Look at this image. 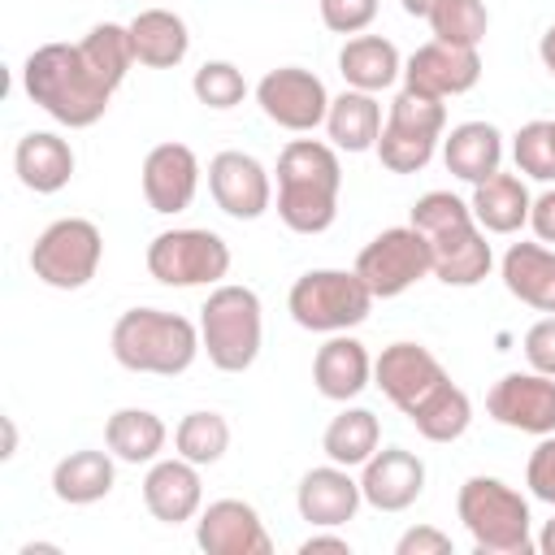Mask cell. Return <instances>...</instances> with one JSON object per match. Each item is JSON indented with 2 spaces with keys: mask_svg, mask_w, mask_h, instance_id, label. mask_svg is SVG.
<instances>
[{
  "mask_svg": "<svg viewBox=\"0 0 555 555\" xmlns=\"http://www.w3.org/2000/svg\"><path fill=\"white\" fill-rule=\"evenodd\" d=\"M22 91L52 121L69 130H87L108 113L113 91L95 78L78 43H39L22 61Z\"/></svg>",
  "mask_w": 555,
  "mask_h": 555,
  "instance_id": "6da1fadb",
  "label": "cell"
},
{
  "mask_svg": "<svg viewBox=\"0 0 555 555\" xmlns=\"http://www.w3.org/2000/svg\"><path fill=\"white\" fill-rule=\"evenodd\" d=\"M343 165L321 139H291L278 152V217L291 234H325L338 217Z\"/></svg>",
  "mask_w": 555,
  "mask_h": 555,
  "instance_id": "7a4b0ae2",
  "label": "cell"
},
{
  "mask_svg": "<svg viewBox=\"0 0 555 555\" xmlns=\"http://www.w3.org/2000/svg\"><path fill=\"white\" fill-rule=\"evenodd\" d=\"M434 256V278L447 286H477L494 269V251L486 243V230L477 225L468 199L455 191H425L412 204V221Z\"/></svg>",
  "mask_w": 555,
  "mask_h": 555,
  "instance_id": "3957f363",
  "label": "cell"
},
{
  "mask_svg": "<svg viewBox=\"0 0 555 555\" xmlns=\"http://www.w3.org/2000/svg\"><path fill=\"white\" fill-rule=\"evenodd\" d=\"M108 347L121 369L152 373V377H178L204 351L199 325L186 321L182 312H165V308H126L113 321Z\"/></svg>",
  "mask_w": 555,
  "mask_h": 555,
  "instance_id": "277c9868",
  "label": "cell"
},
{
  "mask_svg": "<svg viewBox=\"0 0 555 555\" xmlns=\"http://www.w3.org/2000/svg\"><path fill=\"white\" fill-rule=\"evenodd\" d=\"M455 516L468 529L477 555H533L538 551L529 499L499 477H486V473L468 477L455 494Z\"/></svg>",
  "mask_w": 555,
  "mask_h": 555,
  "instance_id": "5b68a950",
  "label": "cell"
},
{
  "mask_svg": "<svg viewBox=\"0 0 555 555\" xmlns=\"http://www.w3.org/2000/svg\"><path fill=\"white\" fill-rule=\"evenodd\" d=\"M199 343L221 373H247L264 343V308L251 286L217 282L199 308Z\"/></svg>",
  "mask_w": 555,
  "mask_h": 555,
  "instance_id": "8992f818",
  "label": "cell"
},
{
  "mask_svg": "<svg viewBox=\"0 0 555 555\" xmlns=\"http://www.w3.org/2000/svg\"><path fill=\"white\" fill-rule=\"evenodd\" d=\"M286 308L299 330L312 334H347L369 321L373 312V291L356 269H308L295 278Z\"/></svg>",
  "mask_w": 555,
  "mask_h": 555,
  "instance_id": "52a82bcc",
  "label": "cell"
},
{
  "mask_svg": "<svg viewBox=\"0 0 555 555\" xmlns=\"http://www.w3.org/2000/svg\"><path fill=\"white\" fill-rule=\"evenodd\" d=\"M442 134H447V104L403 87L386 108L373 152L390 173H421L434 160Z\"/></svg>",
  "mask_w": 555,
  "mask_h": 555,
  "instance_id": "ba28073f",
  "label": "cell"
},
{
  "mask_svg": "<svg viewBox=\"0 0 555 555\" xmlns=\"http://www.w3.org/2000/svg\"><path fill=\"white\" fill-rule=\"evenodd\" d=\"M147 273L160 286H217L230 273V243L204 225H173L147 243Z\"/></svg>",
  "mask_w": 555,
  "mask_h": 555,
  "instance_id": "9c48e42d",
  "label": "cell"
},
{
  "mask_svg": "<svg viewBox=\"0 0 555 555\" xmlns=\"http://www.w3.org/2000/svg\"><path fill=\"white\" fill-rule=\"evenodd\" d=\"M104 260V234L87 217H56L30 247V273L52 291H82Z\"/></svg>",
  "mask_w": 555,
  "mask_h": 555,
  "instance_id": "30bf717a",
  "label": "cell"
},
{
  "mask_svg": "<svg viewBox=\"0 0 555 555\" xmlns=\"http://www.w3.org/2000/svg\"><path fill=\"white\" fill-rule=\"evenodd\" d=\"M356 273L364 278L373 299H399L403 291H412L421 278L434 273V256L416 225H390L360 247Z\"/></svg>",
  "mask_w": 555,
  "mask_h": 555,
  "instance_id": "8fae6325",
  "label": "cell"
},
{
  "mask_svg": "<svg viewBox=\"0 0 555 555\" xmlns=\"http://www.w3.org/2000/svg\"><path fill=\"white\" fill-rule=\"evenodd\" d=\"M330 100H334V95L325 91V82H321L312 69H304V65H278V69H269V74L256 82V104H260V113H264L273 126L291 130V134H308V130L325 126Z\"/></svg>",
  "mask_w": 555,
  "mask_h": 555,
  "instance_id": "7c38bea8",
  "label": "cell"
},
{
  "mask_svg": "<svg viewBox=\"0 0 555 555\" xmlns=\"http://www.w3.org/2000/svg\"><path fill=\"white\" fill-rule=\"evenodd\" d=\"M442 382H451V373L442 369V360L421 347V343H390L382 347V356L373 360V386L403 412L412 416Z\"/></svg>",
  "mask_w": 555,
  "mask_h": 555,
  "instance_id": "4fadbf2b",
  "label": "cell"
},
{
  "mask_svg": "<svg viewBox=\"0 0 555 555\" xmlns=\"http://www.w3.org/2000/svg\"><path fill=\"white\" fill-rule=\"evenodd\" d=\"M208 195L234 221H256L273 204V178L251 152H217L208 160Z\"/></svg>",
  "mask_w": 555,
  "mask_h": 555,
  "instance_id": "5bb4252c",
  "label": "cell"
},
{
  "mask_svg": "<svg viewBox=\"0 0 555 555\" xmlns=\"http://www.w3.org/2000/svg\"><path fill=\"white\" fill-rule=\"evenodd\" d=\"M490 421L516 434H555V377L546 373H503L486 395Z\"/></svg>",
  "mask_w": 555,
  "mask_h": 555,
  "instance_id": "9a60e30c",
  "label": "cell"
},
{
  "mask_svg": "<svg viewBox=\"0 0 555 555\" xmlns=\"http://www.w3.org/2000/svg\"><path fill=\"white\" fill-rule=\"evenodd\" d=\"M195 546L204 555H273V538L247 499H212L199 507Z\"/></svg>",
  "mask_w": 555,
  "mask_h": 555,
  "instance_id": "2e32d148",
  "label": "cell"
},
{
  "mask_svg": "<svg viewBox=\"0 0 555 555\" xmlns=\"http://www.w3.org/2000/svg\"><path fill=\"white\" fill-rule=\"evenodd\" d=\"M481 78V52L477 48H460V43H442L429 39L421 43L408 61H403V87L434 95V100H451L473 91Z\"/></svg>",
  "mask_w": 555,
  "mask_h": 555,
  "instance_id": "e0dca14e",
  "label": "cell"
},
{
  "mask_svg": "<svg viewBox=\"0 0 555 555\" xmlns=\"http://www.w3.org/2000/svg\"><path fill=\"white\" fill-rule=\"evenodd\" d=\"M360 494L377 512H408L425 494V460L408 447H377L360 464Z\"/></svg>",
  "mask_w": 555,
  "mask_h": 555,
  "instance_id": "ac0fdd59",
  "label": "cell"
},
{
  "mask_svg": "<svg viewBox=\"0 0 555 555\" xmlns=\"http://www.w3.org/2000/svg\"><path fill=\"white\" fill-rule=\"evenodd\" d=\"M199 156L186 147V143H156L147 156H143V199L152 212L160 217H173V212H186L195 191H199Z\"/></svg>",
  "mask_w": 555,
  "mask_h": 555,
  "instance_id": "d6986e66",
  "label": "cell"
},
{
  "mask_svg": "<svg viewBox=\"0 0 555 555\" xmlns=\"http://www.w3.org/2000/svg\"><path fill=\"white\" fill-rule=\"evenodd\" d=\"M364 494H360V481L351 477V468L343 464H321V468H308L295 486V507H299V520H308L312 529H343L347 520H356Z\"/></svg>",
  "mask_w": 555,
  "mask_h": 555,
  "instance_id": "ffe728a7",
  "label": "cell"
},
{
  "mask_svg": "<svg viewBox=\"0 0 555 555\" xmlns=\"http://www.w3.org/2000/svg\"><path fill=\"white\" fill-rule=\"evenodd\" d=\"M143 507L152 512V520L160 525H186L199 516L204 507V477L199 464L173 455V460H156L147 464L143 477Z\"/></svg>",
  "mask_w": 555,
  "mask_h": 555,
  "instance_id": "44dd1931",
  "label": "cell"
},
{
  "mask_svg": "<svg viewBox=\"0 0 555 555\" xmlns=\"http://www.w3.org/2000/svg\"><path fill=\"white\" fill-rule=\"evenodd\" d=\"M312 386L321 399L351 403L373 386V356L356 334H330L312 356Z\"/></svg>",
  "mask_w": 555,
  "mask_h": 555,
  "instance_id": "7402d4cb",
  "label": "cell"
},
{
  "mask_svg": "<svg viewBox=\"0 0 555 555\" xmlns=\"http://www.w3.org/2000/svg\"><path fill=\"white\" fill-rule=\"evenodd\" d=\"M13 173L35 195H56L74 178V147L56 130H30L13 147Z\"/></svg>",
  "mask_w": 555,
  "mask_h": 555,
  "instance_id": "603a6c76",
  "label": "cell"
},
{
  "mask_svg": "<svg viewBox=\"0 0 555 555\" xmlns=\"http://www.w3.org/2000/svg\"><path fill=\"white\" fill-rule=\"evenodd\" d=\"M503 130L494 121H460L451 134H442V165L451 178L477 186L490 173L503 169Z\"/></svg>",
  "mask_w": 555,
  "mask_h": 555,
  "instance_id": "cb8c5ba5",
  "label": "cell"
},
{
  "mask_svg": "<svg viewBox=\"0 0 555 555\" xmlns=\"http://www.w3.org/2000/svg\"><path fill=\"white\" fill-rule=\"evenodd\" d=\"M499 278L512 299L533 312H555V247L546 243H512L499 260Z\"/></svg>",
  "mask_w": 555,
  "mask_h": 555,
  "instance_id": "d4e9b609",
  "label": "cell"
},
{
  "mask_svg": "<svg viewBox=\"0 0 555 555\" xmlns=\"http://www.w3.org/2000/svg\"><path fill=\"white\" fill-rule=\"evenodd\" d=\"M113 460H117L113 451H95V447L61 455L56 468H52V494L69 507H91V503L108 499L113 486H117V464Z\"/></svg>",
  "mask_w": 555,
  "mask_h": 555,
  "instance_id": "484cf974",
  "label": "cell"
},
{
  "mask_svg": "<svg viewBox=\"0 0 555 555\" xmlns=\"http://www.w3.org/2000/svg\"><path fill=\"white\" fill-rule=\"evenodd\" d=\"M126 26H130L134 61L147 69H173L191 52V30L173 9H139Z\"/></svg>",
  "mask_w": 555,
  "mask_h": 555,
  "instance_id": "4316f807",
  "label": "cell"
},
{
  "mask_svg": "<svg viewBox=\"0 0 555 555\" xmlns=\"http://www.w3.org/2000/svg\"><path fill=\"white\" fill-rule=\"evenodd\" d=\"M468 208H473V217H477V225L486 234H516L520 225H529L533 195H529V186H525L520 173L499 169V173H490L486 182L473 186Z\"/></svg>",
  "mask_w": 555,
  "mask_h": 555,
  "instance_id": "83f0119b",
  "label": "cell"
},
{
  "mask_svg": "<svg viewBox=\"0 0 555 555\" xmlns=\"http://www.w3.org/2000/svg\"><path fill=\"white\" fill-rule=\"evenodd\" d=\"M338 74L347 87L377 95L403 78V56L386 35H351L338 52Z\"/></svg>",
  "mask_w": 555,
  "mask_h": 555,
  "instance_id": "f1b7e54d",
  "label": "cell"
},
{
  "mask_svg": "<svg viewBox=\"0 0 555 555\" xmlns=\"http://www.w3.org/2000/svg\"><path fill=\"white\" fill-rule=\"evenodd\" d=\"M325 134H330V143L338 152H373L377 134H382V104H377V95L356 91V87L334 95L330 113H325Z\"/></svg>",
  "mask_w": 555,
  "mask_h": 555,
  "instance_id": "f546056e",
  "label": "cell"
},
{
  "mask_svg": "<svg viewBox=\"0 0 555 555\" xmlns=\"http://www.w3.org/2000/svg\"><path fill=\"white\" fill-rule=\"evenodd\" d=\"M165 442H169V429L147 408H117L104 421V447L121 464H156L160 451H165Z\"/></svg>",
  "mask_w": 555,
  "mask_h": 555,
  "instance_id": "4dcf8cb0",
  "label": "cell"
},
{
  "mask_svg": "<svg viewBox=\"0 0 555 555\" xmlns=\"http://www.w3.org/2000/svg\"><path fill=\"white\" fill-rule=\"evenodd\" d=\"M377 447H382V421L369 408H343L325 425V434H321L325 460L330 464H343V468H360Z\"/></svg>",
  "mask_w": 555,
  "mask_h": 555,
  "instance_id": "1f68e13d",
  "label": "cell"
},
{
  "mask_svg": "<svg viewBox=\"0 0 555 555\" xmlns=\"http://www.w3.org/2000/svg\"><path fill=\"white\" fill-rule=\"evenodd\" d=\"M78 48H82L87 65L95 69V78H100L108 91H117V87L126 82L130 65H134L130 26H121V22H95V26L78 39Z\"/></svg>",
  "mask_w": 555,
  "mask_h": 555,
  "instance_id": "d6a6232c",
  "label": "cell"
},
{
  "mask_svg": "<svg viewBox=\"0 0 555 555\" xmlns=\"http://www.w3.org/2000/svg\"><path fill=\"white\" fill-rule=\"evenodd\" d=\"M408 421L416 425V434L425 442H455L473 425V403H468V395L455 382H442Z\"/></svg>",
  "mask_w": 555,
  "mask_h": 555,
  "instance_id": "836d02e7",
  "label": "cell"
},
{
  "mask_svg": "<svg viewBox=\"0 0 555 555\" xmlns=\"http://www.w3.org/2000/svg\"><path fill=\"white\" fill-rule=\"evenodd\" d=\"M173 451L199 468L217 464L230 451V421L221 412H186L173 429Z\"/></svg>",
  "mask_w": 555,
  "mask_h": 555,
  "instance_id": "e575fe53",
  "label": "cell"
},
{
  "mask_svg": "<svg viewBox=\"0 0 555 555\" xmlns=\"http://www.w3.org/2000/svg\"><path fill=\"white\" fill-rule=\"evenodd\" d=\"M425 22H429L434 39L460 43V48H481V39L490 30V13L481 0H438Z\"/></svg>",
  "mask_w": 555,
  "mask_h": 555,
  "instance_id": "d590c367",
  "label": "cell"
},
{
  "mask_svg": "<svg viewBox=\"0 0 555 555\" xmlns=\"http://www.w3.org/2000/svg\"><path fill=\"white\" fill-rule=\"evenodd\" d=\"M512 160H516L520 178H533V182L551 186L555 182V117L525 121L512 134Z\"/></svg>",
  "mask_w": 555,
  "mask_h": 555,
  "instance_id": "8d00e7d4",
  "label": "cell"
},
{
  "mask_svg": "<svg viewBox=\"0 0 555 555\" xmlns=\"http://www.w3.org/2000/svg\"><path fill=\"white\" fill-rule=\"evenodd\" d=\"M191 91H195V100L204 108L225 113V108L247 100V78H243V69L234 61H204L195 69V78H191Z\"/></svg>",
  "mask_w": 555,
  "mask_h": 555,
  "instance_id": "74e56055",
  "label": "cell"
},
{
  "mask_svg": "<svg viewBox=\"0 0 555 555\" xmlns=\"http://www.w3.org/2000/svg\"><path fill=\"white\" fill-rule=\"evenodd\" d=\"M317 9H321L325 30H334V35H360V30L373 26L382 0H317Z\"/></svg>",
  "mask_w": 555,
  "mask_h": 555,
  "instance_id": "f35d334b",
  "label": "cell"
},
{
  "mask_svg": "<svg viewBox=\"0 0 555 555\" xmlns=\"http://www.w3.org/2000/svg\"><path fill=\"white\" fill-rule=\"evenodd\" d=\"M525 486L533 499L551 503L555 507V434H542L538 447L529 451V464H525Z\"/></svg>",
  "mask_w": 555,
  "mask_h": 555,
  "instance_id": "ab89813d",
  "label": "cell"
},
{
  "mask_svg": "<svg viewBox=\"0 0 555 555\" xmlns=\"http://www.w3.org/2000/svg\"><path fill=\"white\" fill-rule=\"evenodd\" d=\"M520 347H525V360H529L533 373L555 377V312H546L542 321H533L525 330V343Z\"/></svg>",
  "mask_w": 555,
  "mask_h": 555,
  "instance_id": "60d3db41",
  "label": "cell"
},
{
  "mask_svg": "<svg viewBox=\"0 0 555 555\" xmlns=\"http://www.w3.org/2000/svg\"><path fill=\"white\" fill-rule=\"evenodd\" d=\"M395 555H451V538L434 525H416L395 542Z\"/></svg>",
  "mask_w": 555,
  "mask_h": 555,
  "instance_id": "b9f144b4",
  "label": "cell"
},
{
  "mask_svg": "<svg viewBox=\"0 0 555 555\" xmlns=\"http://www.w3.org/2000/svg\"><path fill=\"white\" fill-rule=\"evenodd\" d=\"M529 230H533V238L538 243H555V182L542 191V195H533V208H529Z\"/></svg>",
  "mask_w": 555,
  "mask_h": 555,
  "instance_id": "7bdbcfd3",
  "label": "cell"
},
{
  "mask_svg": "<svg viewBox=\"0 0 555 555\" xmlns=\"http://www.w3.org/2000/svg\"><path fill=\"white\" fill-rule=\"evenodd\" d=\"M321 551L351 555V542H347V538H338V533H325V529H317V533H308V538L299 542V555H321Z\"/></svg>",
  "mask_w": 555,
  "mask_h": 555,
  "instance_id": "ee69618b",
  "label": "cell"
},
{
  "mask_svg": "<svg viewBox=\"0 0 555 555\" xmlns=\"http://www.w3.org/2000/svg\"><path fill=\"white\" fill-rule=\"evenodd\" d=\"M538 56H542V65H546V74L555 78V22L542 30V39H538Z\"/></svg>",
  "mask_w": 555,
  "mask_h": 555,
  "instance_id": "f6af8a7d",
  "label": "cell"
},
{
  "mask_svg": "<svg viewBox=\"0 0 555 555\" xmlns=\"http://www.w3.org/2000/svg\"><path fill=\"white\" fill-rule=\"evenodd\" d=\"M538 551H542V555H555V516L542 525V533H538Z\"/></svg>",
  "mask_w": 555,
  "mask_h": 555,
  "instance_id": "bcb514c9",
  "label": "cell"
},
{
  "mask_svg": "<svg viewBox=\"0 0 555 555\" xmlns=\"http://www.w3.org/2000/svg\"><path fill=\"white\" fill-rule=\"evenodd\" d=\"M399 4H403L408 17H429V9H434L438 0H399Z\"/></svg>",
  "mask_w": 555,
  "mask_h": 555,
  "instance_id": "7dc6e473",
  "label": "cell"
},
{
  "mask_svg": "<svg viewBox=\"0 0 555 555\" xmlns=\"http://www.w3.org/2000/svg\"><path fill=\"white\" fill-rule=\"evenodd\" d=\"M13 451H17V429H13V416H4V451H0V455L9 460Z\"/></svg>",
  "mask_w": 555,
  "mask_h": 555,
  "instance_id": "c3c4849f",
  "label": "cell"
}]
</instances>
